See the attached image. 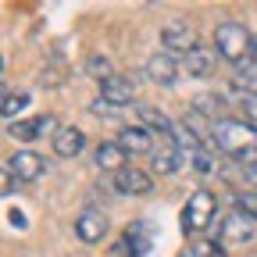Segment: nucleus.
I'll list each match as a JSON object with an SVG mask.
<instances>
[{
    "instance_id": "obj_1",
    "label": "nucleus",
    "mask_w": 257,
    "mask_h": 257,
    "mask_svg": "<svg viewBox=\"0 0 257 257\" xmlns=\"http://www.w3.org/2000/svg\"><path fill=\"white\" fill-rule=\"evenodd\" d=\"M211 147L232 161H257V128L246 118H221L211 125Z\"/></svg>"
},
{
    "instance_id": "obj_2",
    "label": "nucleus",
    "mask_w": 257,
    "mask_h": 257,
    "mask_svg": "<svg viewBox=\"0 0 257 257\" xmlns=\"http://www.w3.org/2000/svg\"><path fill=\"white\" fill-rule=\"evenodd\" d=\"M214 54L239 68V64H246L250 54H253V32L243 22H221L214 29Z\"/></svg>"
},
{
    "instance_id": "obj_3",
    "label": "nucleus",
    "mask_w": 257,
    "mask_h": 257,
    "mask_svg": "<svg viewBox=\"0 0 257 257\" xmlns=\"http://www.w3.org/2000/svg\"><path fill=\"white\" fill-rule=\"evenodd\" d=\"M218 236H221V246H250V243H257V218L236 207L221 218Z\"/></svg>"
},
{
    "instance_id": "obj_4",
    "label": "nucleus",
    "mask_w": 257,
    "mask_h": 257,
    "mask_svg": "<svg viewBox=\"0 0 257 257\" xmlns=\"http://www.w3.org/2000/svg\"><path fill=\"white\" fill-rule=\"evenodd\" d=\"M214 214H218L214 193H211V189H197V193L186 200V207H182V229H186V232H204L207 225L214 221Z\"/></svg>"
},
{
    "instance_id": "obj_5",
    "label": "nucleus",
    "mask_w": 257,
    "mask_h": 257,
    "mask_svg": "<svg viewBox=\"0 0 257 257\" xmlns=\"http://www.w3.org/2000/svg\"><path fill=\"white\" fill-rule=\"evenodd\" d=\"M161 43H165L168 54H189L193 47H197V32H193V25L186 18H172L165 29H161Z\"/></svg>"
},
{
    "instance_id": "obj_6",
    "label": "nucleus",
    "mask_w": 257,
    "mask_h": 257,
    "mask_svg": "<svg viewBox=\"0 0 257 257\" xmlns=\"http://www.w3.org/2000/svg\"><path fill=\"white\" fill-rule=\"evenodd\" d=\"M111 186H114V193H121V197H147V193H154V179L136 165H125L111 179Z\"/></svg>"
},
{
    "instance_id": "obj_7",
    "label": "nucleus",
    "mask_w": 257,
    "mask_h": 257,
    "mask_svg": "<svg viewBox=\"0 0 257 257\" xmlns=\"http://www.w3.org/2000/svg\"><path fill=\"white\" fill-rule=\"evenodd\" d=\"M182 75V61L168 50H157L150 61H147V79L157 82V86H175Z\"/></svg>"
},
{
    "instance_id": "obj_8",
    "label": "nucleus",
    "mask_w": 257,
    "mask_h": 257,
    "mask_svg": "<svg viewBox=\"0 0 257 257\" xmlns=\"http://www.w3.org/2000/svg\"><path fill=\"white\" fill-rule=\"evenodd\" d=\"M8 172L15 175V182H36V179L43 175V157H40L36 150L22 147V150H15V154L8 157Z\"/></svg>"
},
{
    "instance_id": "obj_9",
    "label": "nucleus",
    "mask_w": 257,
    "mask_h": 257,
    "mask_svg": "<svg viewBox=\"0 0 257 257\" xmlns=\"http://www.w3.org/2000/svg\"><path fill=\"white\" fill-rule=\"evenodd\" d=\"M136 118L143 128H150V133H161V140H172L175 143V133H179V125L161 111V107H150V104H136Z\"/></svg>"
},
{
    "instance_id": "obj_10",
    "label": "nucleus",
    "mask_w": 257,
    "mask_h": 257,
    "mask_svg": "<svg viewBox=\"0 0 257 257\" xmlns=\"http://www.w3.org/2000/svg\"><path fill=\"white\" fill-rule=\"evenodd\" d=\"M182 72H186L189 79H207V75L214 72V47L197 43V47L182 57Z\"/></svg>"
},
{
    "instance_id": "obj_11",
    "label": "nucleus",
    "mask_w": 257,
    "mask_h": 257,
    "mask_svg": "<svg viewBox=\"0 0 257 257\" xmlns=\"http://www.w3.org/2000/svg\"><path fill=\"white\" fill-rule=\"evenodd\" d=\"M75 236H79V243H86V246L100 243V239L107 236V218H104L100 211H82V214L75 218Z\"/></svg>"
},
{
    "instance_id": "obj_12",
    "label": "nucleus",
    "mask_w": 257,
    "mask_h": 257,
    "mask_svg": "<svg viewBox=\"0 0 257 257\" xmlns=\"http://www.w3.org/2000/svg\"><path fill=\"white\" fill-rule=\"evenodd\" d=\"M100 100H107L111 107H133V104H136V89H133V82H128V79L111 75V79L100 82Z\"/></svg>"
},
{
    "instance_id": "obj_13",
    "label": "nucleus",
    "mask_w": 257,
    "mask_h": 257,
    "mask_svg": "<svg viewBox=\"0 0 257 257\" xmlns=\"http://www.w3.org/2000/svg\"><path fill=\"white\" fill-rule=\"evenodd\" d=\"M128 154L118 147V140H104V143H96V150H93V165L100 168V172H111V175H118L128 161H125Z\"/></svg>"
},
{
    "instance_id": "obj_14",
    "label": "nucleus",
    "mask_w": 257,
    "mask_h": 257,
    "mask_svg": "<svg viewBox=\"0 0 257 257\" xmlns=\"http://www.w3.org/2000/svg\"><path fill=\"white\" fill-rule=\"evenodd\" d=\"M118 147L125 150V154H154V136H150V128H143V125H125L121 133H118Z\"/></svg>"
},
{
    "instance_id": "obj_15",
    "label": "nucleus",
    "mask_w": 257,
    "mask_h": 257,
    "mask_svg": "<svg viewBox=\"0 0 257 257\" xmlns=\"http://www.w3.org/2000/svg\"><path fill=\"white\" fill-rule=\"evenodd\" d=\"M47 128H54L50 114H43V118H18V121L8 125V136L18 140V143H29V140H36L40 133H47ZM54 133H57V128H54Z\"/></svg>"
},
{
    "instance_id": "obj_16",
    "label": "nucleus",
    "mask_w": 257,
    "mask_h": 257,
    "mask_svg": "<svg viewBox=\"0 0 257 257\" xmlns=\"http://www.w3.org/2000/svg\"><path fill=\"white\" fill-rule=\"evenodd\" d=\"M150 165H154V172H161V175H172V172H179V165H182V150H179L172 140H161V143L154 147V154H150Z\"/></svg>"
},
{
    "instance_id": "obj_17",
    "label": "nucleus",
    "mask_w": 257,
    "mask_h": 257,
    "mask_svg": "<svg viewBox=\"0 0 257 257\" xmlns=\"http://www.w3.org/2000/svg\"><path fill=\"white\" fill-rule=\"evenodd\" d=\"M82 147H86V136H82V128H75V125H64V128L54 133V154L57 157H79Z\"/></svg>"
},
{
    "instance_id": "obj_18",
    "label": "nucleus",
    "mask_w": 257,
    "mask_h": 257,
    "mask_svg": "<svg viewBox=\"0 0 257 257\" xmlns=\"http://www.w3.org/2000/svg\"><path fill=\"white\" fill-rule=\"evenodd\" d=\"M232 82H236V89H239L243 96H257V64H253V61L239 64L236 75H232Z\"/></svg>"
},
{
    "instance_id": "obj_19",
    "label": "nucleus",
    "mask_w": 257,
    "mask_h": 257,
    "mask_svg": "<svg viewBox=\"0 0 257 257\" xmlns=\"http://www.w3.org/2000/svg\"><path fill=\"white\" fill-rule=\"evenodd\" d=\"M193 107H197L200 114H207V118H211V125L225 118V100H221V96H211V93H200L197 100H193Z\"/></svg>"
},
{
    "instance_id": "obj_20",
    "label": "nucleus",
    "mask_w": 257,
    "mask_h": 257,
    "mask_svg": "<svg viewBox=\"0 0 257 257\" xmlns=\"http://www.w3.org/2000/svg\"><path fill=\"white\" fill-rule=\"evenodd\" d=\"M29 104H32V100H29V93H8V100L0 104V114L11 118V121H18V114H22Z\"/></svg>"
},
{
    "instance_id": "obj_21",
    "label": "nucleus",
    "mask_w": 257,
    "mask_h": 257,
    "mask_svg": "<svg viewBox=\"0 0 257 257\" xmlns=\"http://www.w3.org/2000/svg\"><path fill=\"white\" fill-rule=\"evenodd\" d=\"M86 72H89V75H93V79H100V82H104V79H111V75H114V72H111V61H107V57H104V54H93V57H89V61H86Z\"/></svg>"
},
{
    "instance_id": "obj_22",
    "label": "nucleus",
    "mask_w": 257,
    "mask_h": 257,
    "mask_svg": "<svg viewBox=\"0 0 257 257\" xmlns=\"http://www.w3.org/2000/svg\"><path fill=\"white\" fill-rule=\"evenodd\" d=\"M239 104H243V118H246V121L257 128V96H243Z\"/></svg>"
},
{
    "instance_id": "obj_23",
    "label": "nucleus",
    "mask_w": 257,
    "mask_h": 257,
    "mask_svg": "<svg viewBox=\"0 0 257 257\" xmlns=\"http://www.w3.org/2000/svg\"><path fill=\"white\" fill-rule=\"evenodd\" d=\"M15 186H18V182H15V175L8 172V165H4V168H0V197H8Z\"/></svg>"
},
{
    "instance_id": "obj_24",
    "label": "nucleus",
    "mask_w": 257,
    "mask_h": 257,
    "mask_svg": "<svg viewBox=\"0 0 257 257\" xmlns=\"http://www.w3.org/2000/svg\"><path fill=\"white\" fill-rule=\"evenodd\" d=\"M246 179H250V182H253V189H257V161H253V165L246 168Z\"/></svg>"
},
{
    "instance_id": "obj_25",
    "label": "nucleus",
    "mask_w": 257,
    "mask_h": 257,
    "mask_svg": "<svg viewBox=\"0 0 257 257\" xmlns=\"http://www.w3.org/2000/svg\"><path fill=\"white\" fill-rule=\"evenodd\" d=\"M8 100V89H4V79H0V104Z\"/></svg>"
},
{
    "instance_id": "obj_26",
    "label": "nucleus",
    "mask_w": 257,
    "mask_h": 257,
    "mask_svg": "<svg viewBox=\"0 0 257 257\" xmlns=\"http://www.w3.org/2000/svg\"><path fill=\"white\" fill-rule=\"evenodd\" d=\"M250 61H253V64H257V40H253V54H250Z\"/></svg>"
},
{
    "instance_id": "obj_27",
    "label": "nucleus",
    "mask_w": 257,
    "mask_h": 257,
    "mask_svg": "<svg viewBox=\"0 0 257 257\" xmlns=\"http://www.w3.org/2000/svg\"><path fill=\"white\" fill-rule=\"evenodd\" d=\"M0 75H4V57H0Z\"/></svg>"
}]
</instances>
